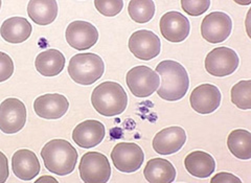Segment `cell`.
<instances>
[{
	"instance_id": "obj_1",
	"label": "cell",
	"mask_w": 251,
	"mask_h": 183,
	"mask_svg": "<svg viewBox=\"0 0 251 183\" xmlns=\"http://www.w3.org/2000/svg\"><path fill=\"white\" fill-rule=\"evenodd\" d=\"M156 73L161 79L157 89L159 98L168 102H176L184 98L190 87V78L180 63L173 60L162 61L157 65Z\"/></svg>"
},
{
	"instance_id": "obj_2",
	"label": "cell",
	"mask_w": 251,
	"mask_h": 183,
	"mask_svg": "<svg viewBox=\"0 0 251 183\" xmlns=\"http://www.w3.org/2000/svg\"><path fill=\"white\" fill-rule=\"evenodd\" d=\"M45 168L58 176L72 174L77 162V151L65 139H52L41 151Z\"/></svg>"
},
{
	"instance_id": "obj_3",
	"label": "cell",
	"mask_w": 251,
	"mask_h": 183,
	"mask_svg": "<svg viewBox=\"0 0 251 183\" xmlns=\"http://www.w3.org/2000/svg\"><path fill=\"white\" fill-rule=\"evenodd\" d=\"M91 104L98 113L106 117L122 114L128 105V95L116 82H104L97 86L91 94Z\"/></svg>"
},
{
	"instance_id": "obj_4",
	"label": "cell",
	"mask_w": 251,
	"mask_h": 183,
	"mask_svg": "<svg viewBox=\"0 0 251 183\" xmlns=\"http://www.w3.org/2000/svg\"><path fill=\"white\" fill-rule=\"evenodd\" d=\"M104 61L100 55L91 52L77 53L70 59L68 75L76 84L92 85L103 77Z\"/></svg>"
},
{
	"instance_id": "obj_5",
	"label": "cell",
	"mask_w": 251,
	"mask_h": 183,
	"mask_svg": "<svg viewBox=\"0 0 251 183\" xmlns=\"http://www.w3.org/2000/svg\"><path fill=\"white\" fill-rule=\"evenodd\" d=\"M126 83L136 98H148L158 89L160 79L156 71L148 66L139 65L128 71Z\"/></svg>"
},
{
	"instance_id": "obj_6",
	"label": "cell",
	"mask_w": 251,
	"mask_h": 183,
	"mask_svg": "<svg viewBox=\"0 0 251 183\" xmlns=\"http://www.w3.org/2000/svg\"><path fill=\"white\" fill-rule=\"evenodd\" d=\"M78 172L85 183H106L111 176V166L104 154L87 152L81 159Z\"/></svg>"
},
{
	"instance_id": "obj_7",
	"label": "cell",
	"mask_w": 251,
	"mask_h": 183,
	"mask_svg": "<svg viewBox=\"0 0 251 183\" xmlns=\"http://www.w3.org/2000/svg\"><path fill=\"white\" fill-rule=\"evenodd\" d=\"M239 63L238 53L229 47L222 46L207 53L204 65L210 76L223 78L232 75L238 69Z\"/></svg>"
},
{
	"instance_id": "obj_8",
	"label": "cell",
	"mask_w": 251,
	"mask_h": 183,
	"mask_svg": "<svg viewBox=\"0 0 251 183\" xmlns=\"http://www.w3.org/2000/svg\"><path fill=\"white\" fill-rule=\"evenodd\" d=\"M26 123V107L15 98L4 100L0 105V130L4 134H15Z\"/></svg>"
},
{
	"instance_id": "obj_9",
	"label": "cell",
	"mask_w": 251,
	"mask_h": 183,
	"mask_svg": "<svg viewBox=\"0 0 251 183\" xmlns=\"http://www.w3.org/2000/svg\"><path fill=\"white\" fill-rule=\"evenodd\" d=\"M111 159L115 168L123 173L138 171L145 160V153L134 142H120L111 152Z\"/></svg>"
},
{
	"instance_id": "obj_10",
	"label": "cell",
	"mask_w": 251,
	"mask_h": 183,
	"mask_svg": "<svg viewBox=\"0 0 251 183\" xmlns=\"http://www.w3.org/2000/svg\"><path fill=\"white\" fill-rule=\"evenodd\" d=\"M232 30V20L223 12H213L204 17L201 23V36L205 41L217 44L228 38Z\"/></svg>"
},
{
	"instance_id": "obj_11",
	"label": "cell",
	"mask_w": 251,
	"mask_h": 183,
	"mask_svg": "<svg viewBox=\"0 0 251 183\" xmlns=\"http://www.w3.org/2000/svg\"><path fill=\"white\" fill-rule=\"evenodd\" d=\"M128 46L134 57L139 60L150 61L160 53L161 41L153 31L140 29L131 35Z\"/></svg>"
},
{
	"instance_id": "obj_12",
	"label": "cell",
	"mask_w": 251,
	"mask_h": 183,
	"mask_svg": "<svg viewBox=\"0 0 251 183\" xmlns=\"http://www.w3.org/2000/svg\"><path fill=\"white\" fill-rule=\"evenodd\" d=\"M67 43L76 51H87L96 45L99 31L91 23L76 20L70 23L65 31Z\"/></svg>"
},
{
	"instance_id": "obj_13",
	"label": "cell",
	"mask_w": 251,
	"mask_h": 183,
	"mask_svg": "<svg viewBox=\"0 0 251 183\" xmlns=\"http://www.w3.org/2000/svg\"><path fill=\"white\" fill-rule=\"evenodd\" d=\"M160 33L163 38L172 43H180L190 35L191 25L184 15L179 12H168L159 22Z\"/></svg>"
},
{
	"instance_id": "obj_14",
	"label": "cell",
	"mask_w": 251,
	"mask_h": 183,
	"mask_svg": "<svg viewBox=\"0 0 251 183\" xmlns=\"http://www.w3.org/2000/svg\"><path fill=\"white\" fill-rule=\"evenodd\" d=\"M222 95L217 86L201 84L192 91L190 103L192 108L200 114H210L221 105Z\"/></svg>"
},
{
	"instance_id": "obj_15",
	"label": "cell",
	"mask_w": 251,
	"mask_h": 183,
	"mask_svg": "<svg viewBox=\"0 0 251 183\" xmlns=\"http://www.w3.org/2000/svg\"><path fill=\"white\" fill-rule=\"evenodd\" d=\"M185 141L186 133L184 129L178 126H172L162 129L155 135L152 146L156 153L171 155L181 150Z\"/></svg>"
},
{
	"instance_id": "obj_16",
	"label": "cell",
	"mask_w": 251,
	"mask_h": 183,
	"mask_svg": "<svg viewBox=\"0 0 251 183\" xmlns=\"http://www.w3.org/2000/svg\"><path fill=\"white\" fill-rule=\"evenodd\" d=\"M69 109V102L63 94L49 93L41 95L34 102V110L39 117L44 119H59Z\"/></svg>"
},
{
	"instance_id": "obj_17",
	"label": "cell",
	"mask_w": 251,
	"mask_h": 183,
	"mask_svg": "<svg viewBox=\"0 0 251 183\" xmlns=\"http://www.w3.org/2000/svg\"><path fill=\"white\" fill-rule=\"evenodd\" d=\"M106 134L105 126L96 119H87L78 124L73 131V139L84 149H91L103 141Z\"/></svg>"
},
{
	"instance_id": "obj_18",
	"label": "cell",
	"mask_w": 251,
	"mask_h": 183,
	"mask_svg": "<svg viewBox=\"0 0 251 183\" xmlns=\"http://www.w3.org/2000/svg\"><path fill=\"white\" fill-rule=\"evenodd\" d=\"M12 169L19 179L29 181L40 173V162L33 151L21 149L12 157Z\"/></svg>"
},
{
	"instance_id": "obj_19",
	"label": "cell",
	"mask_w": 251,
	"mask_h": 183,
	"mask_svg": "<svg viewBox=\"0 0 251 183\" xmlns=\"http://www.w3.org/2000/svg\"><path fill=\"white\" fill-rule=\"evenodd\" d=\"M33 27L27 19L23 17H12L6 19L1 27H0V35L4 41L18 44L26 41L30 37Z\"/></svg>"
},
{
	"instance_id": "obj_20",
	"label": "cell",
	"mask_w": 251,
	"mask_h": 183,
	"mask_svg": "<svg viewBox=\"0 0 251 183\" xmlns=\"http://www.w3.org/2000/svg\"><path fill=\"white\" fill-rule=\"evenodd\" d=\"M184 166L192 176L207 178L216 170V161L210 154L203 151H193L184 159Z\"/></svg>"
},
{
	"instance_id": "obj_21",
	"label": "cell",
	"mask_w": 251,
	"mask_h": 183,
	"mask_svg": "<svg viewBox=\"0 0 251 183\" xmlns=\"http://www.w3.org/2000/svg\"><path fill=\"white\" fill-rule=\"evenodd\" d=\"M57 0H29L27 5L28 17L38 26H49L58 16Z\"/></svg>"
},
{
	"instance_id": "obj_22",
	"label": "cell",
	"mask_w": 251,
	"mask_h": 183,
	"mask_svg": "<svg viewBox=\"0 0 251 183\" xmlns=\"http://www.w3.org/2000/svg\"><path fill=\"white\" fill-rule=\"evenodd\" d=\"M144 175L148 182L171 183L176 178V169L167 159L153 158L147 162Z\"/></svg>"
},
{
	"instance_id": "obj_23",
	"label": "cell",
	"mask_w": 251,
	"mask_h": 183,
	"mask_svg": "<svg viewBox=\"0 0 251 183\" xmlns=\"http://www.w3.org/2000/svg\"><path fill=\"white\" fill-rule=\"evenodd\" d=\"M65 62L64 54L60 51L47 50L37 55L35 66L43 77H56L64 69Z\"/></svg>"
},
{
	"instance_id": "obj_24",
	"label": "cell",
	"mask_w": 251,
	"mask_h": 183,
	"mask_svg": "<svg viewBox=\"0 0 251 183\" xmlns=\"http://www.w3.org/2000/svg\"><path fill=\"white\" fill-rule=\"evenodd\" d=\"M227 147L230 153L241 160L251 158V134L244 129H237L229 133L227 137Z\"/></svg>"
},
{
	"instance_id": "obj_25",
	"label": "cell",
	"mask_w": 251,
	"mask_h": 183,
	"mask_svg": "<svg viewBox=\"0 0 251 183\" xmlns=\"http://www.w3.org/2000/svg\"><path fill=\"white\" fill-rule=\"evenodd\" d=\"M128 13L133 21L143 25L154 17L155 3L153 0H130Z\"/></svg>"
},
{
	"instance_id": "obj_26",
	"label": "cell",
	"mask_w": 251,
	"mask_h": 183,
	"mask_svg": "<svg viewBox=\"0 0 251 183\" xmlns=\"http://www.w3.org/2000/svg\"><path fill=\"white\" fill-rule=\"evenodd\" d=\"M232 104L239 109L250 110L251 109V81H240L234 84L230 91Z\"/></svg>"
},
{
	"instance_id": "obj_27",
	"label": "cell",
	"mask_w": 251,
	"mask_h": 183,
	"mask_svg": "<svg viewBox=\"0 0 251 183\" xmlns=\"http://www.w3.org/2000/svg\"><path fill=\"white\" fill-rule=\"evenodd\" d=\"M97 11L106 17H114L124 9V0H94Z\"/></svg>"
},
{
	"instance_id": "obj_28",
	"label": "cell",
	"mask_w": 251,
	"mask_h": 183,
	"mask_svg": "<svg viewBox=\"0 0 251 183\" xmlns=\"http://www.w3.org/2000/svg\"><path fill=\"white\" fill-rule=\"evenodd\" d=\"M210 6V0H181L182 10L192 17H198Z\"/></svg>"
},
{
	"instance_id": "obj_29",
	"label": "cell",
	"mask_w": 251,
	"mask_h": 183,
	"mask_svg": "<svg viewBox=\"0 0 251 183\" xmlns=\"http://www.w3.org/2000/svg\"><path fill=\"white\" fill-rule=\"evenodd\" d=\"M14 74V62L9 54L0 52V83L5 82Z\"/></svg>"
},
{
	"instance_id": "obj_30",
	"label": "cell",
	"mask_w": 251,
	"mask_h": 183,
	"mask_svg": "<svg viewBox=\"0 0 251 183\" xmlns=\"http://www.w3.org/2000/svg\"><path fill=\"white\" fill-rule=\"evenodd\" d=\"M211 183H241V179L238 178L234 175L230 174V173H226V172H221L218 173L216 176H214L213 178L210 179Z\"/></svg>"
},
{
	"instance_id": "obj_31",
	"label": "cell",
	"mask_w": 251,
	"mask_h": 183,
	"mask_svg": "<svg viewBox=\"0 0 251 183\" xmlns=\"http://www.w3.org/2000/svg\"><path fill=\"white\" fill-rule=\"evenodd\" d=\"M9 176V161H7L6 156L0 151V183H4Z\"/></svg>"
},
{
	"instance_id": "obj_32",
	"label": "cell",
	"mask_w": 251,
	"mask_h": 183,
	"mask_svg": "<svg viewBox=\"0 0 251 183\" xmlns=\"http://www.w3.org/2000/svg\"><path fill=\"white\" fill-rule=\"evenodd\" d=\"M233 1L240 5H249L251 3V0H233Z\"/></svg>"
},
{
	"instance_id": "obj_33",
	"label": "cell",
	"mask_w": 251,
	"mask_h": 183,
	"mask_svg": "<svg viewBox=\"0 0 251 183\" xmlns=\"http://www.w3.org/2000/svg\"><path fill=\"white\" fill-rule=\"evenodd\" d=\"M0 9H1V0H0Z\"/></svg>"
}]
</instances>
